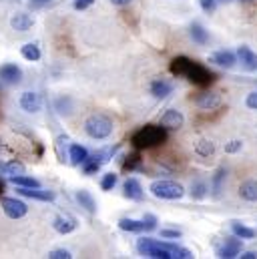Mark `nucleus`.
I'll return each instance as SVG.
<instances>
[{
	"label": "nucleus",
	"mask_w": 257,
	"mask_h": 259,
	"mask_svg": "<svg viewBox=\"0 0 257 259\" xmlns=\"http://www.w3.org/2000/svg\"><path fill=\"white\" fill-rule=\"evenodd\" d=\"M169 70H171V74L183 76V78H187L189 82L197 84V87H207V84H211L215 80V74L209 68H205L203 65L195 63V61L187 59V57L173 59L171 65H169Z\"/></svg>",
	"instance_id": "1"
},
{
	"label": "nucleus",
	"mask_w": 257,
	"mask_h": 259,
	"mask_svg": "<svg viewBox=\"0 0 257 259\" xmlns=\"http://www.w3.org/2000/svg\"><path fill=\"white\" fill-rule=\"evenodd\" d=\"M167 141V129L163 125H145L133 133L131 143L135 149H153Z\"/></svg>",
	"instance_id": "2"
},
{
	"label": "nucleus",
	"mask_w": 257,
	"mask_h": 259,
	"mask_svg": "<svg viewBox=\"0 0 257 259\" xmlns=\"http://www.w3.org/2000/svg\"><path fill=\"white\" fill-rule=\"evenodd\" d=\"M137 251L145 257H153V259H175L173 257V251H171V243H165V241H157V239H151V237H143L137 241Z\"/></svg>",
	"instance_id": "3"
},
{
	"label": "nucleus",
	"mask_w": 257,
	"mask_h": 259,
	"mask_svg": "<svg viewBox=\"0 0 257 259\" xmlns=\"http://www.w3.org/2000/svg\"><path fill=\"white\" fill-rule=\"evenodd\" d=\"M149 191L153 197L157 199H167V201H175V199H181L185 195V189L181 183L177 181H169V179H159V181H153L149 185Z\"/></svg>",
	"instance_id": "4"
},
{
	"label": "nucleus",
	"mask_w": 257,
	"mask_h": 259,
	"mask_svg": "<svg viewBox=\"0 0 257 259\" xmlns=\"http://www.w3.org/2000/svg\"><path fill=\"white\" fill-rule=\"evenodd\" d=\"M113 129H115L113 121L105 115H91L84 121V131L93 139H107V137H111Z\"/></svg>",
	"instance_id": "5"
},
{
	"label": "nucleus",
	"mask_w": 257,
	"mask_h": 259,
	"mask_svg": "<svg viewBox=\"0 0 257 259\" xmlns=\"http://www.w3.org/2000/svg\"><path fill=\"white\" fill-rule=\"evenodd\" d=\"M115 151H117V147H115V149H103V151H97V153L89 155V157H87V161L82 163V171H84L87 175L97 173L105 163H109V161L113 159Z\"/></svg>",
	"instance_id": "6"
},
{
	"label": "nucleus",
	"mask_w": 257,
	"mask_h": 259,
	"mask_svg": "<svg viewBox=\"0 0 257 259\" xmlns=\"http://www.w3.org/2000/svg\"><path fill=\"white\" fill-rule=\"evenodd\" d=\"M2 211L10 219H20V217H24L28 213V207H26L24 201H20L16 197H4L2 199Z\"/></svg>",
	"instance_id": "7"
},
{
	"label": "nucleus",
	"mask_w": 257,
	"mask_h": 259,
	"mask_svg": "<svg viewBox=\"0 0 257 259\" xmlns=\"http://www.w3.org/2000/svg\"><path fill=\"white\" fill-rule=\"evenodd\" d=\"M241 247H243V243H241V237H229V239H225V243L217 249V255L223 259H233L237 257L239 253H241Z\"/></svg>",
	"instance_id": "8"
},
{
	"label": "nucleus",
	"mask_w": 257,
	"mask_h": 259,
	"mask_svg": "<svg viewBox=\"0 0 257 259\" xmlns=\"http://www.w3.org/2000/svg\"><path fill=\"white\" fill-rule=\"evenodd\" d=\"M195 105L199 109H203V111H213V109H217L221 105V95L219 93H213V91H205V93L197 95Z\"/></svg>",
	"instance_id": "9"
},
{
	"label": "nucleus",
	"mask_w": 257,
	"mask_h": 259,
	"mask_svg": "<svg viewBox=\"0 0 257 259\" xmlns=\"http://www.w3.org/2000/svg\"><path fill=\"white\" fill-rule=\"evenodd\" d=\"M183 123H185V117L179 111H175V109L165 111L163 117H161V125L167 131H179L183 127Z\"/></svg>",
	"instance_id": "10"
},
{
	"label": "nucleus",
	"mask_w": 257,
	"mask_h": 259,
	"mask_svg": "<svg viewBox=\"0 0 257 259\" xmlns=\"http://www.w3.org/2000/svg\"><path fill=\"white\" fill-rule=\"evenodd\" d=\"M53 227H55V231H57V233H61V235H68V233H72V231L78 227V223H76V219H74V217H70V215H59V217H55Z\"/></svg>",
	"instance_id": "11"
},
{
	"label": "nucleus",
	"mask_w": 257,
	"mask_h": 259,
	"mask_svg": "<svg viewBox=\"0 0 257 259\" xmlns=\"http://www.w3.org/2000/svg\"><path fill=\"white\" fill-rule=\"evenodd\" d=\"M237 59H239V63L245 70H249V72L257 70V55L249 47H239L237 49Z\"/></svg>",
	"instance_id": "12"
},
{
	"label": "nucleus",
	"mask_w": 257,
	"mask_h": 259,
	"mask_svg": "<svg viewBox=\"0 0 257 259\" xmlns=\"http://www.w3.org/2000/svg\"><path fill=\"white\" fill-rule=\"evenodd\" d=\"M0 80L6 82V84H18L22 80V70L16 65L0 66Z\"/></svg>",
	"instance_id": "13"
},
{
	"label": "nucleus",
	"mask_w": 257,
	"mask_h": 259,
	"mask_svg": "<svg viewBox=\"0 0 257 259\" xmlns=\"http://www.w3.org/2000/svg\"><path fill=\"white\" fill-rule=\"evenodd\" d=\"M32 24H34V18H32L30 14H26V12H16V14H12V18H10V26H12L14 30H18V32L30 30Z\"/></svg>",
	"instance_id": "14"
},
{
	"label": "nucleus",
	"mask_w": 257,
	"mask_h": 259,
	"mask_svg": "<svg viewBox=\"0 0 257 259\" xmlns=\"http://www.w3.org/2000/svg\"><path fill=\"white\" fill-rule=\"evenodd\" d=\"M18 193L22 197L38 199V201H55V197H57L53 191H47V189H40V187H18Z\"/></svg>",
	"instance_id": "15"
},
{
	"label": "nucleus",
	"mask_w": 257,
	"mask_h": 259,
	"mask_svg": "<svg viewBox=\"0 0 257 259\" xmlns=\"http://www.w3.org/2000/svg\"><path fill=\"white\" fill-rule=\"evenodd\" d=\"M123 189H125V197L131 199V201H143V197H145V191H143L141 183L135 177H128L127 181H125V185H123Z\"/></svg>",
	"instance_id": "16"
},
{
	"label": "nucleus",
	"mask_w": 257,
	"mask_h": 259,
	"mask_svg": "<svg viewBox=\"0 0 257 259\" xmlns=\"http://www.w3.org/2000/svg\"><path fill=\"white\" fill-rule=\"evenodd\" d=\"M20 107H22V111H26V113H38L40 111V97L36 95V93H22V97H20Z\"/></svg>",
	"instance_id": "17"
},
{
	"label": "nucleus",
	"mask_w": 257,
	"mask_h": 259,
	"mask_svg": "<svg viewBox=\"0 0 257 259\" xmlns=\"http://www.w3.org/2000/svg\"><path fill=\"white\" fill-rule=\"evenodd\" d=\"M171 93H173V84H171L169 80H163V78L153 80V84H151V95H153L155 99H167Z\"/></svg>",
	"instance_id": "18"
},
{
	"label": "nucleus",
	"mask_w": 257,
	"mask_h": 259,
	"mask_svg": "<svg viewBox=\"0 0 257 259\" xmlns=\"http://www.w3.org/2000/svg\"><path fill=\"white\" fill-rule=\"evenodd\" d=\"M211 63L223 66V68H233L237 65V57L233 53H229V51H217V53H213Z\"/></svg>",
	"instance_id": "19"
},
{
	"label": "nucleus",
	"mask_w": 257,
	"mask_h": 259,
	"mask_svg": "<svg viewBox=\"0 0 257 259\" xmlns=\"http://www.w3.org/2000/svg\"><path fill=\"white\" fill-rule=\"evenodd\" d=\"M239 197H241L243 201L257 203V179L243 181V183H241V187H239Z\"/></svg>",
	"instance_id": "20"
},
{
	"label": "nucleus",
	"mask_w": 257,
	"mask_h": 259,
	"mask_svg": "<svg viewBox=\"0 0 257 259\" xmlns=\"http://www.w3.org/2000/svg\"><path fill=\"white\" fill-rule=\"evenodd\" d=\"M76 201H78V205L87 211V213H97V203H95V199H93V195L89 193V191H84V189H80V191H76Z\"/></svg>",
	"instance_id": "21"
},
{
	"label": "nucleus",
	"mask_w": 257,
	"mask_h": 259,
	"mask_svg": "<svg viewBox=\"0 0 257 259\" xmlns=\"http://www.w3.org/2000/svg\"><path fill=\"white\" fill-rule=\"evenodd\" d=\"M87 157H89V153H87V149L84 147H80V145H70V149H68V159H70V163L72 165H82L84 161H87Z\"/></svg>",
	"instance_id": "22"
},
{
	"label": "nucleus",
	"mask_w": 257,
	"mask_h": 259,
	"mask_svg": "<svg viewBox=\"0 0 257 259\" xmlns=\"http://www.w3.org/2000/svg\"><path fill=\"white\" fill-rule=\"evenodd\" d=\"M225 177H227V169L225 167H219L217 173L213 175V181H211V191H213V197L217 199L221 191H223V183H225Z\"/></svg>",
	"instance_id": "23"
},
{
	"label": "nucleus",
	"mask_w": 257,
	"mask_h": 259,
	"mask_svg": "<svg viewBox=\"0 0 257 259\" xmlns=\"http://www.w3.org/2000/svg\"><path fill=\"white\" fill-rule=\"evenodd\" d=\"M119 227L123 231H128V233H143L145 231V225L143 221H137V219H131V217H123L119 221Z\"/></svg>",
	"instance_id": "24"
},
{
	"label": "nucleus",
	"mask_w": 257,
	"mask_h": 259,
	"mask_svg": "<svg viewBox=\"0 0 257 259\" xmlns=\"http://www.w3.org/2000/svg\"><path fill=\"white\" fill-rule=\"evenodd\" d=\"M231 229H233V233H235L237 237H241V239H253L257 235L255 229H251V227H247V225H243V223H239V221H233V223H231Z\"/></svg>",
	"instance_id": "25"
},
{
	"label": "nucleus",
	"mask_w": 257,
	"mask_h": 259,
	"mask_svg": "<svg viewBox=\"0 0 257 259\" xmlns=\"http://www.w3.org/2000/svg\"><path fill=\"white\" fill-rule=\"evenodd\" d=\"M0 173H6V175H22L24 173V165L20 161H8V163H0Z\"/></svg>",
	"instance_id": "26"
},
{
	"label": "nucleus",
	"mask_w": 257,
	"mask_h": 259,
	"mask_svg": "<svg viewBox=\"0 0 257 259\" xmlns=\"http://www.w3.org/2000/svg\"><path fill=\"white\" fill-rule=\"evenodd\" d=\"M189 34H191V38L197 42V45H207V40H209V34H207V30L201 26V24H191V28H189Z\"/></svg>",
	"instance_id": "27"
},
{
	"label": "nucleus",
	"mask_w": 257,
	"mask_h": 259,
	"mask_svg": "<svg viewBox=\"0 0 257 259\" xmlns=\"http://www.w3.org/2000/svg\"><path fill=\"white\" fill-rule=\"evenodd\" d=\"M10 183H14L16 187H40V183L34 177H26L24 173L22 175H12L10 177Z\"/></svg>",
	"instance_id": "28"
},
{
	"label": "nucleus",
	"mask_w": 257,
	"mask_h": 259,
	"mask_svg": "<svg viewBox=\"0 0 257 259\" xmlns=\"http://www.w3.org/2000/svg\"><path fill=\"white\" fill-rule=\"evenodd\" d=\"M195 153H197L199 157H211V155L215 153V145H213L211 141H207V139H201V141L195 145Z\"/></svg>",
	"instance_id": "29"
},
{
	"label": "nucleus",
	"mask_w": 257,
	"mask_h": 259,
	"mask_svg": "<svg viewBox=\"0 0 257 259\" xmlns=\"http://www.w3.org/2000/svg\"><path fill=\"white\" fill-rule=\"evenodd\" d=\"M20 53H22V57H24L26 61H30V63H36V61L40 59V49H38L36 45H32V42L24 45Z\"/></svg>",
	"instance_id": "30"
},
{
	"label": "nucleus",
	"mask_w": 257,
	"mask_h": 259,
	"mask_svg": "<svg viewBox=\"0 0 257 259\" xmlns=\"http://www.w3.org/2000/svg\"><path fill=\"white\" fill-rule=\"evenodd\" d=\"M209 195V185L205 181H193L191 183V197L193 199H205Z\"/></svg>",
	"instance_id": "31"
},
{
	"label": "nucleus",
	"mask_w": 257,
	"mask_h": 259,
	"mask_svg": "<svg viewBox=\"0 0 257 259\" xmlns=\"http://www.w3.org/2000/svg\"><path fill=\"white\" fill-rule=\"evenodd\" d=\"M66 143H68V137H64V135H61L57 139V155H59V161L61 163L66 161Z\"/></svg>",
	"instance_id": "32"
},
{
	"label": "nucleus",
	"mask_w": 257,
	"mask_h": 259,
	"mask_svg": "<svg viewBox=\"0 0 257 259\" xmlns=\"http://www.w3.org/2000/svg\"><path fill=\"white\" fill-rule=\"evenodd\" d=\"M117 181H119V177H117L115 173H107V175L103 177V181H101V189H103V191H111V189L117 185Z\"/></svg>",
	"instance_id": "33"
},
{
	"label": "nucleus",
	"mask_w": 257,
	"mask_h": 259,
	"mask_svg": "<svg viewBox=\"0 0 257 259\" xmlns=\"http://www.w3.org/2000/svg\"><path fill=\"white\" fill-rule=\"evenodd\" d=\"M171 251H173V257L175 259H191L193 253L189 249H185V247H181V245H175V243H171Z\"/></svg>",
	"instance_id": "34"
},
{
	"label": "nucleus",
	"mask_w": 257,
	"mask_h": 259,
	"mask_svg": "<svg viewBox=\"0 0 257 259\" xmlns=\"http://www.w3.org/2000/svg\"><path fill=\"white\" fill-rule=\"evenodd\" d=\"M123 167L128 169V171H133V169H137V167H141V159H139V155L135 153V155H128L127 161L123 163Z\"/></svg>",
	"instance_id": "35"
},
{
	"label": "nucleus",
	"mask_w": 257,
	"mask_h": 259,
	"mask_svg": "<svg viewBox=\"0 0 257 259\" xmlns=\"http://www.w3.org/2000/svg\"><path fill=\"white\" fill-rule=\"evenodd\" d=\"M143 225H145V231H153V229L157 227V217L151 215V213H147V215L143 217Z\"/></svg>",
	"instance_id": "36"
},
{
	"label": "nucleus",
	"mask_w": 257,
	"mask_h": 259,
	"mask_svg": "<svg viewBox=\"0 0 257 259\" xmlns=\"http://www.w3.org/2000/svg\"><path fill=\"white\" fill-rule=\"evenodd\" d=\"M241 147H243V143H241V141H229V143H225V153L233 155V153L241 151Z\"/></svg>",
	"instance_id": "37"
},
{
	"label": "nucleus",
	"mask_w": 257,
	"mask_h": 259,
	"mask_svg": "<svg viewBox=\"0 0 257 259\" xmlns=\"http://www.w3.org/2000/svg\"><path fill=\"white\" fill-rule=\"evenodd\" d=\"M199 4H201V8H203L207 14L215 12V8H217V0H199Z\"/></svg>",
	"instance_id": "38"
},
{
	"label": "nucleus",
	"mask_w": 257,
	"mask_h": 259,
	"mask_svg": "<svg viewBox=\"0 0 257 259\" xmlns=\"http://www.w3.org/2000/svg\"><path fill=\"white\" fill-rule=\"evenodd\" d=\"M49 257L51 259H70V251H66V249H53L51 253H49Z\"/></svg>",
	"instance_id": "39"
},
{
	"label": "nucleus",
	"mask_w": 257,
	"mask_h": 259,
	"mask_svg": "<svg viewBox=\"0 0 257 259\" xmlns=\"http://www.w3.org/2000/svg\"><path fill=\"white\" fill-rule=\"evenodd\" d=\"M161 237L163 239H179L181 237V231H177V229H163L161 231Z\"/></svg>",
	"instance_id": "40"
},
{
	"label": "nucleus",
	"mask_w": 257,
	"mask_h": 259,
	"mask_svg": "<svg viewBox=\"0 0 257 259\" xmlns=\"http://www.w3.org/2000/svg\"><path fill=\"white\" fill-rule=\"evenodd\" d=\"M245 105H247L249 109L257 111V93H249V95H247V101H245Z\"/></svg>",
	"instance_id": "41"
},
{
	"label": "nucleus",
	"mask_w": 257,
	"mask_h": 259,
	"mask_svg": "<svg viewBox=\"0 0 257 259\" xmlns=\"http://www.w3.org/2000/svg\"><path fill=\"white\" fill-rule=\"evenodd\" d=\"M93 2H95V0H74V8H76V10H84V8H89Z\"/></svg>",
	"instance_id": "42"
},
{
	"label": "nucleus",
	"mask_w": 257,
	"mask_h": 259,
	"mask_svg": "<svg viewBox=\"0 0 257 259\" xmlns=\"http://www.w3.org/2000/svg\"><path fill=\"white\" fill-rule=\"evenodd\" d=\"M51 0H30L28 2V6L32 8V10H36V8H42V6H47Z\"/></svg>",
	"instance_id": "43"
},
{
	"label": "nucleus",
	"mask_w": 257,
	"mask_h": 259,
	"mask_svg": "<svg viewBox=\"0 0 257 259\" xmlns=\"http://www.w3.org/2000/svg\"><path fill=\"white\" fill-rule=\"evenodd\" d=\"M115 6H127V4H131L133 0H111Z\"/></svg>",
	"instance_id": "44"
},
{
	"label": "nucleus",
	"mask_w": 257,
	"mask_h": 259,
	"mask_svg": "<svg viewBox=\"0 0 257 259\" xmlns=\"http://www.w3.org/2000/svg\"><path fill=\"white\" fill-rule=\"evenodd\" d=\"M241 257L243 259H257V251H245Z\"/></svg>",
	"instance_id": "45"
},
{
	"label": "nucleus",
	"mask_w": 257,
	"mask_h": 259,
	"mask_svg": "<svg viewBox=\"0 0 257 259\" xmlns=\"http://www.w3.org/2000/svg\"><path fill=\"white\" fill-rule=\"evenodd\" d=\"M2 191H4V181L0 179V195H2Z\"/></svg>",
	"instance_id": "46"
},
{
	"label": "nucleus",
	"mask_w": 257,
	"mask_h": 259,
	"mask_svg": "<svg viewBox=\"0 0 257 259\" xmlns=\"http://www.w3.org/2000/svg\"><path fill=\"white\" fill-rule=\"evenodd\" d=\"M241 2H251V0H241Z\"/></svg>",
	"instance_id": "47"
},
{
	"label": "nucleus",
	"mask_w": 257,
	"mask_h": 259,
	"mask_svg": "<svg viewBox=\"0 0 257 259\" xmlns=\"http://www.w3.org/2000/svg\"><path fill=\"white\" fill-rule=\"evenodd\" d=\"M221 2H231V0H221Z\"/></svg>",
	"instance_id": "48"
}]
</instances>
